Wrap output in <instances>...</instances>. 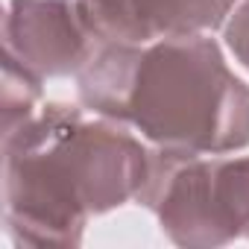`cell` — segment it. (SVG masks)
<instances>
[{
    "instance_id": "6da1fadb",
    "label": "cell",
    "mask_w": 249,
    "mask_h": 249,
    "mask_svg": "<svg viewBox=\"0 0 249 249\" xmlns=\"http://www.w3.org/2000/svg\"><path fill=\"white\" fill-rule=\"evenodd\" d=\"M76 91L85 108L126 123L164 153L220 156L249 144V88L205 36L94 41Z\"/></svg>"
},
{
    "instance_id": "7a4b0ae2",
    "label": "cell",
    "mask_w": 249,
    "mask_h": 249,
    "mask_svg": "<svg viewBox=\"0 0 249 249\" xmlns=\"http://www.w3.org/2000/svg\"><path fill=\"white\" fill-rule=\"evenodd\" d=\"M150 150L108 117L41 106L3 132V220L15 246H79L91 214L138 196Z\"/></svg>"
},
{
    "instance_id": "3957f363",
    "label": "cell",
    "mask_w": 249,
    "mask_h": 249,
    "mask_svg": "<svg viewBox=\"0 0 249 249\" xmlns=\"http://www.w3.org/2000/svg\"><path fill=\"white\" fill-rule=\"evenodd\" d=\"M161 231L188 249L249 240V156L208 159L150 150L147 182L135 196Z\"/></svg>"
},
{
    "instance_id": "277c9868",
    "label": "cell",
    "mask_w": 249,
    "mask_h": 249,
    "mask_svg": "<svg viewBox=\"0 0 249 249\" xmlns=\"http://www.w3.org/2000/svg\"><path fill=\"white\" fill-rule=\"evenodd\" d=\"M94 50L76 0H9L3 18V56L38 76L76 73Z\"/></svg>"
},
{
    "instance_id": "5b68a950",
    "label": "cell",
    "mask_w": 249,
    "mask_h": 249,
    "mask_svg": "<svg viewBox=\"0 0 249 249\" xmlns=\"http://www.w3.org/2000/svg\"><path fill=\"white\" fill-rule=\"evenodd\" d=\"M231 6L234 0H76L94 41L123 44L205 36L231 15Z\"/></svg>"
},
{
    "instance_id": "8992f818",
    "label": "cell",
    "mask_w": 249,
    "mask_h": 249,
    "mask_svg": "<svg viewBox=\"0 0 249 249\" xmlns=\"http://www.w3.org/2000/svg\"><path fill=\"white\" fill-rule=\"evenodd\" d=\"M38 97H41V79L3 56V132L15 129L18 123L30 120L38 111L36 108Z\"/></svg>"
},
{
    "instance_id": "52a82bcc",
    "label": "cell",
    "mask_w": 249,
    "mask_h": 249,
    "mask_svg": "<svg viewBox=\"0 0 249 249\" xmlns=\"http://www.w3.org/2000/svg\"><path fill=\"white\" fill-rule=\"evenodd\" d=\"M226 44L229 50L234 53V59L249 71V0L229 15V24H226Z\"/></svg>"
}]
</instances>
